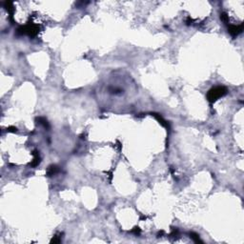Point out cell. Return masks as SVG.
<instances>
[{"instance_id":"cell-1","label":"cell","mask_w":244,"mask_h":244,"mask_svg":"<svg viewBox=\"0 0 244 244\" xmlns=\"http://www.w3.org/2000/svg\"><path fill=\"white\" fill-rule=\"evenodd\" d=\"M227 91L224 87H217V88H214V89H212L209 93H208V99L209 101L211 102H214L216 101L217 98L219 97H223L224 94H226Z\"/></svg>"},{"instance_id":"cell-2","label":"cell","mask_w":244,"mask_h":244,"mask_svg":"<svg viewBox=\"0 0 244 244\" xmlns=\"http://www.w3.org/2000/svg\"><path fill=\"white\" fill-rule=\"evenodd\" d=\"M56 171H57L56 166H52V167L50 168L49 172H48V174H49V175H53L54 173H56Z\"/></svg>"}]
</instances>
